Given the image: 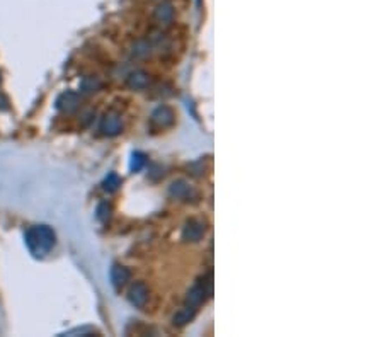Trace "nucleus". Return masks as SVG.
Returning <instances> with one entry per match:
<instances>
[{
  "label": "nucleus",
  "mask_w": 383,
  "mask_h": 337,
  "mask_svg": "<svg viewBox=\"0 0 383 337\" xmlns=\"http://www.w3.org/2000/svg\"><path fill=\"white\" fill-rule=\"evenodd\" d=\"M55 242H57V235H55L53 228L46 227V225H36L26 232V245L29 252L36 257L46 256L55 247Z\"/></svg>",
  "instance_id": "nucleus-1"
},
{
  "label": "nucleus",
  "mask_w": 383,
  "mask_h": 337,
  "mask_svg": "<svg viewBox=\"0 0 383 337\" xmlns=\"http://www.w3.org/2000/svg\"><path fill=\"white\" fill-rule=\"evenodd\" d=\"M211 295V276L205 277V279L198 281L193 288L187 291V296H186V305L189 307H194L198 308L199 305H203L206 301V298Z\"/></svg>",
  "instance_id": "nucleus-2"
},
{
  "label": "nucleus",
  "mask_w": 383,
  "mask_h": 337,
  "mask_svg": "<svg viewBox=\"0 0 383 337\" xmlns=\"http://www.w3.org/2000/svg\"><path fill=\"white\" fill-rule=\"evenodd\" d=\"M78 108H80V96H78L77 92L67 90V92H63L62 96L57 99V109L62 111V113L72 114Z\"/></svg>",
  "instance_id": "nucleus-3"
},
{
  "label": "nucleus",
  "mask_w": 383,
  "mask_h": 337,
  "mask_svg": "<svg viewBox=\"0 0 383 337\" xmlns=\"http://www.w3.org/2000/svg\"><path fill=\"white\" fill-rule=\"evenodd\" d=\"M128 300L137 308L145 307L147 301H149V288H147V284L142 283V281L135 283L133 286L130 288V291H128Z\"/></svg>",
  "instance_id": "nucleus-4"
},
{
  "label": "nucleus",
  "mask_w": 383,
  "mask_h": 337,
  "mask_svg": "<svg viewBox=\"0 0 383 337\" xmlns=\"http://www.w3.org/2000/svg\"><path fill=\"white\" fill-rule=\"evenodd\" d=\"M121 128H123V123H121V116H119L118 113L104 114V118H102V121H101V126H99L101 133L106 135V136H114V135H118L121 132Z\"/></svg>",
  "instance_id": "nucleus-5"
},
{
  "label": "nucleus",
  "mask_w": 383,
  "mask_h": 337,
  "mask_svg": "<svg viewBox=\"0 0 383 337\" xmlns=\"http://www.w3.org/2000/svg\"><path fill=\"white\" fill-rule=\"evenodd\" d=\"M206 232V227L203 221L199 220H191L186 223L184 230H182V240L186 242H199L203 239Z\"/></svg>",
  "instance_id": "nucleus-6"
},
{
  "label": "nucleus",
  "mask_w": 383,
  "mask_h": 337,
  "mask_svg": "<svg viewBox=\"0 0 383 337\" xmlns=\"http://www.w3.org/2000/svg\"><path fill=\"white\" fill-rule=\"evenodd\" d=\"M174 111L167 106H160L152 113V125L157 126V128H167L174 123Z\"/></svg>",
  "instance_id": "nucleus-7"
},
{
  "label": "nucleus",
  "mask_w": 383,
  "mask_h": 337,
  "mask_svg": "<svg viewBox=\"0 0 383 337\" xmlns=\"http://www.w3.org/2000/svg\"><path fill=\"white\" fill-rule=\"evenodd\" d=\"M130 269L125 268V266L114 264L113 269H111V281H113V286L119 289L121 286H125L126 281L130 279Z\"/></svg>",
  "instance_id": "nucleus-8"
},
{
  "label": "nucleus",
  "mask_w": 383,
  "mask_h": 337,
  "mask_svg": "<svg viewBox=\"0 0 383 337\" xmlns=\"http://www.w3.org/2000/svg\"><path fill=\"white\" fill-rule=\"evenodd\" d=\"M170 194L177 198V200H189V198L196 196L194 189L191 188L186 181H175L174 184L170 186Z\"/></svg>",
  "instance_id": "nucleus-9"
},
{
  "label": "nucleus",
  "mask_w": 383,
  "mask_h": 337,
  "mask_svg": "<svg viewBox=\"0 0 383 337\" xmlns=\"http://www.w3.org/2000/svg\"><path fill=\"white\" fill-rule=\"evenodd\" d=\"M196 310H198V308H194V307H189V305H186L184 308H181V310H179V312H175V313H174V317H172V324H174V325H177V327H182V325L189 324L191 320L194 319V315H196Z\"/></svg>",
  "instance_id": "nucleus-10"
},
{
  "label": "nucleus",
  "mask_w": 383,
  "mask_h": 337,
  "mask_svg": "<svg viewBox=\"0 0 383 337\" xmlns=\"http://www.w3.org/2000/svg\"><path fill=\"white\" fill-rule=\"evenodd\" d=\"M149 84H150V77L145 72H142V70L133 72L128 77V87H130V89L142 90V89H147Z\"/></svg>",
  "instance_id": "nucleus-11"
},
{
  "label": "nucleus",
  "mask_w": 383,
  "mask_h": 337,
  "mask_svg": "<svg viewBox=\"0 0 383 337\" xmlns=\"http://www.w3.org/2000/svg\"><path fill=\"white\" fill-rule=\"evenodd\" d=\"M101 85L97 77H83L80 80V94H94L101 89Z\"/></svg>",
  "instance_id": "nucleus-12"
},
{
  "label": "nucleus",
  "mask_w": 383,
  "mask_h": 337,
  "mask_svg": "<svg viewBox=\"0 0 383 337\" xmlns=\"http://www.w3.org/2000/svg\"><path fill=\"white\" fill-rule=\"evenodd\" d=\"M155 17H157L160 22H163V24H169V22L172 21V17H174V9H172V5H169V3L158 5L157 10H155Z\"/></svg>",
  "instance_id": "nucleus-13"
},
{
  "label": "nucleus",
  "mask_w": 383,
  "mask_h": 337,
  "mask_svg": "<svg viewBox=\"0 0 383 337\" xmlns=\"http://www.w3.org/2000/svg\"><path fill=\"white\" fill-rule=\"evenodd\" d=\"M147 162V157L143 155L142 152H135L133 155H131V164H130V169L133 170V172H138V170L143 169V165H145Z\"/></svg>",
  "instance_id": "nucleus-14"
},
{
  "label": "nucleus",
  "mask_w": 383,
  "mask_h": 337,
  "mask_svg": "<svg viewBox=\"0 0 383 337\" xmlns=\"http://www.w3.org/2000/svg\"><path fill=\"white\" fill-rule=\"evenodd\" d=\"M119 184H121V181H119V177L116 176V174H109L104 181V189L106 191H109V193H113V191H116Z\"/></svg>",
  "instance_id": "nucleus-15"
},
{
  "label": "nucleus",
  "mask_w": 383,
  "mask_h": 337,
  "mask_svg": "<svg viewBox=\"0 0 383 337\" xmlns=\"http://www.w3.org/2000/svg\"><path fill=\"white\" fill-rule=\"evenodd\" d=\"M109 213H111V206L107 204V203H102V204H99V208H97V218L101 221H106L107 218H109Z\"/></svg>",
  "instance_id": "nucleus-16"
},
{
  "label": "nucleus",
  "mask_w": 383,
  "mask_h": 337,
  "mask_svg": "<svg viewBox=\"0 0 383 337\" xmlns=\"http://www.w3.org/2000/svg\"><path fill=\"white\" fill-rule=\"evenodd\" d=\"M0 82H2V77H0Z\"/></svg>",
  "instance_id": "nucleus-17"
}]
</instances>
